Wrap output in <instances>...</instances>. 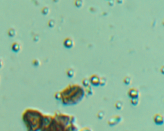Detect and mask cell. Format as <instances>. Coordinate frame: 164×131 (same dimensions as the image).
<instances>
[{
    "mask_svg": "<svg viewBox=\"0 0 164 131\" xmlns=\"http://www.w3.org/2000/svg\"><path fill=\"white\" fill-rule=\"evenodd\" d=\"M16 34V30L13 28L10 29L8 31V34L10 37H13Z\"/></svg>",
    "mask_w": 164,
    "mask_h": 131,
    "instance_id": "52a82bcc",
    "label": "cell"
},
{
    "mask_svg": "<svg viewBox=\"0 0 164 131\" xmlns=\"http://www.w3.org/2000/svg\"><path fill=\"white\" fill-rule=\"evenodd\" d=\"M131 78L129 77H126L124 79V82L127 85L131 83Z\"/></svg>",
    "mask_w": 164,
    "mask_h": 131,
    "instance_id": "30bf717a",
    "label": "cell"
},
{
    "mask_svg": "<svg viewBox=\"0 0 164 131\" xmlns=\"http://www.w3.org/2000/svg\"><path fill=\"white\" fill-rule=\"evenodd\" d=\"M97 115H98V118H99V119H102L104 117L105 114H104V113L103 111H100L98 112Z\"/></svg>",
    "mask_w": 164,
    "mask_h": 131,
    "instance_id": "9c48e42d",
    "label": "cell"
},
{
    "mask_svg": "<svg viewBox=\"0 0 164 131\" xmlns=\"http://www.w3.org/2000/svg\"><path fill=\"white\" fill-rule=\"evenodd\" d=\"M122 120L121 116L119 115H115L111 117L108 121V124L111 126H114L119 123Z\"/></svg>",
    "mask_w": 164,
    "mask_h": 131,
    "instance_id": "3957f363",
    "label": "cell"
},
{
    "mask_svg": "<svg viewBox=\"0 0 164 131\" xmlns=\"http://www.w3.org/2000/svg\"><path fill=\"white\" fill-rule=\"evenodd\" d=\"M153 120L155 124L162 125L164 123V116L162 114H156L154 116Z\"/></svg>",
    "mask_w": 164,
    "mask_h": 131,
    "instance_id": "277c9868",
    "label": "cell"
},
{
    "mask_svg": "<svg viewBox=\"0 0 164 131\" xmlns=\"http://www.w3.org/2000/svg\"><path fill=\"white\" fill-rule=\"evenodd\" d=\"M21 45L18 43H14L13 44L12 46V50L15 52L19 51L21 49Z\"/></svg>",
    "mask_w": 164,
    "mask_h": 131,
    "instance_id": "8992f818",
    "label": "cell"
},
{
    "mask_svg": "<svg viewBox=\"0 0 164 131\" xmlns=\"http://www.w3.org/2000/svg\"><path fill=\"white\" fill-rule=\"evenodd\" d=\"M131 103L134 106H136L138 104L139 102V100L138 98H133L131 99Z\"/></svg>",
    "mask_w": 164,
    "mask_h": 131,
    "instance_id": "ba28073f",
    "label": "cell"
},
{
    "mask_svg": "<svg viewBox=\"0 0 164 131\" xmlns=\"http://www.w3.org/2000/svg\"><path fill=\"white\" fill-rule=\"evenodd\" d=\"M128 95L132 99L138 98L140 95V92L137 89L132 88L128 91Z\"/></svg>",
    "mask_w": 164,
    "mask_h": 131,
    "instance_id": "5b68a950",
    "label": "cell"
},
{
    "mask_svg": "<svg viewBox=\"0 0 164 131\" xmlns=\"http://www.w3.org/2000/svg\"><path fill=\"white\" fill-rule=\"evenodd\" d=\"M2 66H3V62L1 59H0V68H1Z\"/></svg>",
    "mask_w": 164,
    "mask_h": 131,
    "instance_id": "5bb4252c",
    "label": "cell"
},
{
    "mask_svg": "<svg viewBox=\"0 0 164 131\" xmlns=\"http://www.w3.org/2000/svg\"><path fill=\"white\" fill-rule=\"evenodd\" d=\"M162 24H163V25L164 26V20L163 21V22H162Z\"/></svg>",
    "mask_w": 164,
    "mask_h": 131,
    "instance_id": "9a60e30c",
    "label": "cell"
},
{
    "mask_svg": "<svg viewBox=\"0 0 164 131\" xmlns=\"http://www.w3.org/2000/svg\"><path fill=\"white\" fill-rule=\"evenodd\" d=\"M23 120L27 131H38L43 126L44 117L39 111L27 110L23 114Z\"/></svg>",
    "mask_w": 164,
    "mask_h": 131,
    "instance_id": "7a4b0ae2",
    "label": "cell"
},
{
    "mask_svg": "<svg viewBox=\"0 0 164 131\" xmlns=\"http://www.w3.org/2000/svg\"><path fill=\"white\" fill-rule=\"evenodd\" d=\"M80 131H92V130H91L90 128L87 127H84L83 129H82Z\"/></svg>",
    "mask_w": 164,
    "mask_h": 131,
    "instance_id": "7c38bea8",
    "label": "cell"
},
{
    "mask_svg": "<svg viewBox=\"0 0 164 131\" xmlns=\"http://www.w3.org/2000/svg\"><path fill=\"white\" fill-rule=\"evenodd\" d=\"M115 106H116V107L117 109H118L119 110H120V109H121L122 108L123 104H122V103L121 102L118 101V102H117L116 103Z\"/></svg>",
    "mask_w": 164,
    "mask_h": 131,
    "instance_id": "8fae6325",
    "label": "cell"
},
{
    "mask_svg": "<svg viewBox=\"0 0 164 131\" xmlns=\"http://www.w3.org/2000/svg\"><path fill=\"white\" fill-rule=\"evenodd\" d=\"M160 72H161V73L162 74L164 75V66H162V67L161 68H160Z\"/></svg>",
    "mask_w": 164,
    "mask_h": 131,
    "instance_id": "4fadbf2b",
    "label": "cell"
},
{
    "mask_svg": "<svg viewBox=\"0 0 164 131\" xmlns=\"http://www.w3.org/2000/svg\"><path fill=\"white\" fill-rule=\"evenodd\" d=\"M74 121L72 117L63 114L58 115L56 119L44 117L41 131H76L74 125L70 124Z\"/></svg>",
    "mask_w": 164,
    "mask_h": 131,
    "instance_id": "6da1fadb",
    "label": "cell"
}]
</instances>
